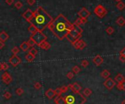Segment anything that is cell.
Wrapping results in <instances>:
<instances>
[{
  "label": "cell",
  "mask_w": 125,
  "mask_h": 104,
  "mask_svg": "<svg viewBox=\"0 0 125 104\" xmlns=\"http://www.w3.org/2000/svg\"><path fill=\"white\" fill-rule=\"evenodd\" d=\"M48 28L55 37L59 40H63L67 38L68 34L74 28V24H71L64 15L60 14L53 19Z\"/></svg>",
  "instance_id": "obj_1"
},
{
  "label": "cell",
  "mask_w": 125,
  "mask_h": 104,
  "mask_svg": "<svg viewBox=\"0 0 125 104\" xmlns=\"http://www.w3.org/2000/svg\"><path fill=\"white\" fill-rule=\"evenodd\" d=\"M53 20V18L42 7H38L34 12L33 18L29 22L31 25L35 26L38 31H42L45 28L48 27Z\"/></svg>",
  "instance_id": "obj_2"
},
{
  "label": "cell",
  "mask_w": 125,
  "mask_h": 104,
  "mask_svg": "<svg viewBox=\"0 0 125 104\" xmlns=\"http://www.w3.org/2000/svg\"><path fill=\"white\" fill-rule=\"evenodd\" d=\"M31 37L35 41L36 44L37 46H39L44 41L47 40V36L45 35V34L42 33V31H37L36 33L31 34Z\"/></svg>",
  "instance_id": "obj_3"
},
{
  "label": "cell",
  "mask_w": 125,
  "mask_h": 104,
  "mask_svg": "<svg viewBox=\"0 0 125 104\" xmlns=\"http://www.w3.org/2000/svg\"><path fill=\"white\" fill-rule=\"evenodd\" d=\"M94 13L99 18H103L108 14V10L102 5H99L94 8Z\"/></svg>",
  "instance_id": "obj_4"
},
{
  "label": "cell",
  "mask_w": 125,
  "mask_h": 104,
  "mask_svg": "<svg viewBox=\"0 0 125 104\" xmlns=\"http://www.w3.org/2000/svg\"><path fill=\"white\" fill-rule=\"evenodd\" d=\"M81 37V33H79L78 31H76L74 28L70 32V33L68 34V36L67 37V39L69 40L71 43H72V44L75 42H76L77 40H78V39H80V38Z\"/></svg>",
  "instance_id": "obj_5"
},
{
  "label": "cell",
  "mask_w": 125,
  "mask_h": 104,
  "mask_svg": "<svg viewBox=\"0 0 125 104\" xmlns=\"http://www.w3.org/2000/svg\"><path fill=\"white\" fill-rule=\"evenodd\" d=\"M9 63L13 66L16 67L21 63V59L16 55H13L12 57H10V58L9 59Z\"/></svg>",
  "instance_id": "obj_6"
},
{
  "label": "cell",
  "mask_w": 125,
  "mask_h": 104,
  "mask_svg": "<svg viewBox=\"0 0 125 104\" xmlns=\"http://www.w3.org/2000/svg\"><path fill=\"white\" fill-rule=\"evenodd\" d=\"M103 85L108 89V90H112L113 87L116 85L115 80H113L111 78H108L105 79V81L103 83Z\"/></svg>",
  "instance_id": "obj_7"
},
{
  "label": "cell",
  "mask_w": 125,
  "mask_h": 104,
  "mask_svg": "<svg viewBox=\"0 0 125 104\" xmlns=\"http://www.w3.org/2000/svg\"><path fill=\"white\" fill-rule=\"evenodd\" d=\"M78 16L81 18H84V19H87V18H89L91 15V13L88 9H86L85 7L82 8L79 12L78 13Z\"/></svg>",
  "instance_id": "obj_8"
},
{
  "label": "cell",
  "mask_w": 125,
  "mask_h": 104,
  "mask_svg": "<svg viewBox=\"0 0 125 104\" xmlns=\"http://www.w3.org/2000/svg\"><path fill=\"white\" fill-rule=\"evenodd\" d=\"M33 15H34V12H33V11L29 9H27L24 12V13L23 14L22 16L26 21L29 22L30 20L33 18Z\"/></svg>",
  "instance_id": "obj_9"
},
{
  "label": "cell",
  "mask_w": 125,
  "mask_h": 104,
  "mask_svg": "<svg viewBox=\"0 0 125 104\" xmlns=\"http://www.w3.org/2000/svg\"><path fill=\"white\" fill-rule=\"evenodd\" d=\"M68 87H69V89H70L74 93H78V92H80L81 90V87L77 82H75L72 85H68Z\"/></svg>",
  "instance_id": "obj_10"
},
{
  "label": "cell",
  "mask_w": 125,
  "mask_h": 104,
  "mask_svg": "<svg viewBox=\"0 0 125 104\" xmlns=\"http://www.w3.org/2000/svg\"><path fill=\"white\" fill-rule=\"evenodd\" d=\"M92 61H93V63L97 66H100L102 63H103V58L100 55H96L94 58H93V60H92Z\"/></svg>",
  "instance_id": "obj_11"
},
{
  "label": "cell",
  "mask_w": 125,
  "mask_h": 104,
  "mask_svg": "<svg viewBox=\"0 0 125 104\" xmlns=\"http://www.w3.org/2000/svg\"><path fill=\"white\" fill-rule=\"evenodd\" d=\"M67 104H75V97L73 95H69L65 97Z\"/></svg>",
  "instance_id": "obj_12"
},
{
  "label": "cell",
  "mask_w": 125,
  "mask_h": 104,
  "mask_svg": "<svg viewBox=\"0 0 125 104\" xmlns=\"http://www.w3.org/2000/svg\"><path fill=\"white\" fill-rule=\"evenodd\" d=\"M38 47L42 50H48L51 48V44L49 42H48L47 41H44L43 42H42Z\"/></svg>",
  "instance_id": "obj_13"
},
{
  "label": "cell",
  "mask_w": 125,
  "mask_h": 104,
  "mask_svg": "<svg viewBox=\"0 0 125 104\" xmlns=\"http://www.w3.org/2000/svg\"><path fill=\"white\" fill-rule=\"evenodd\" d=\"M45 96H46L48 99H53L56 96L55 91L52 89H48L46 92H45Z\"/></svg>",
  "instance_id": "obj_14"
},
{
  "label": "cell",
  "mask_w": 125,
  "mask_h": 104,
  "mask_svg": "<svg viewBox=\"0 0 125 104\" xmlns=\"http://www.w3.org/2000/svg\"><path fill=\"white\" fill-rule=\"evenodd\" d=\"M54 101L56 104H67L65 98L62 96H58L56 98H55Z\"/></svg>",
  "instance_id": "obj_15"
},
{
  "label": "cell",
  "mask_w": 125,
  "mask_h": 104,
  "mask_svg": "<svg viewBox=\"0 0 125 104\" xmlns=\"http://www.w3.org/2000/svg\"><path fill=\"white\" fill-rule=\"evenodd\" d=\"M9 39V35L8 33H6L5 31H2L1 33H0V41H2V42H6L7 39Z\"/></svg>",
  "instance_id": "obj_16"
},
{
  "label": "cell",
  "mask_w": 125,
  "mask_h": 104,
  "mask_svg": "<svg viewBox=\"0 0 125 104\" xmlns=\"http://www.w3.org/2000/svg\"><path fill=\"white\" fill-rule=\"evenodd\" d=\"M30 47V46L29 45L28 42H24L23 43H21V44L20 45V48L21 50H22L24 52H26L27 51Z\"/></svg>",
  "instance_id": "obj_17"
},
{
  "label": "cell",
  "mask_w": 125,
  "mask_h": 104,
  "mask_svg": "<svg viewBox=\"0 0 125 104\" xmlns=\"http://www.w3.org/2000/svg\"><path fill=\"white\" fill-rule=\"evenodd\" d=\"M114 80H115V82H116L119 84V83H121V82H123V81L125 80V79H124V76L121 74H118L115 76Z\"/></svg>",
  "instance_id": "obj_18"
},
{
  "label": "cell",
  "mask_w": 125,
  "mask_h": 104,
  "mask_svg": "<svg viewBox=\"0 0 125 104\" xmlns=\"http://www.w3.org/2000/svg\"><path fill=\"white\" fill-rule=\"evenodd\" d=\"M100 76L103 77V78H104V79H106L109 78V76H110V72H109L108 70H106V69H105V70H103V71L101 72Z\"/></svg>",
  "instance_id": "obj_19"
},
{
  "label": "cell",
  "mask_w": 125,
  "mask_h": 104,
  "mask_svg": "<svg viewBox=\"0 0 125 104\" xmlns=\"http://www.w3.org/2000/svg\"><path fill=\"white\" fill-rule=\"evenodd\" d=\"M116 23L117 24L120 26H125V19L123 17H119L117 20H116Z\"/></svg>",
  "instance_id": "obj_20"
},
{
  "label": "cell",
  "mask_w": 125,
  "mask_h": 104,
  "mask_svg": "<svg viewBox=\"0 0 125 104\" xmlns=\"http://www.w3.org/2000/svg\"><path fill=\"white\" fill-rule=\"evenodd\" d=\"M25 58H26V60L28 62H31V61H34V59L35 58V56L32 55H31V54H30V53H28V54H26V56H25Z\"/></svg>",
  "instance_id": "obj_21"
},
{
  "label": "cell",
  "mask_w": 125,
  "mask_h": 104,
  "mask_svg": "<svg viewBox=\"0 0 125 104\" xmlns=\"http://www.w3.org/2000/svg\"><path fill=\"white\" fill-rule=\"evenodd\" d=\"M83 95L85 96L89 97V96H90L91 95H92V90H91L90 88H85L83 92Z\"/></svg>",
  "instance_id": "obj_22"
},
{
  "label": "cell",
  "mask_w": 125,
  "mask_h": 104,
  "mask_svg": "<svg viewBox=\"0 0 125 104\" xmlns=\"http://www.w3.org/2000/svg\"><path fill=\"white\" fill-rule=\"evenodd\" d=\"M28 31L31 33V34H33V33H36L38 30H37V28L34 26V25H30V26L28 28Z\"/></svg>",
  "instance_id": "obj_23"
},
{
  "label": "cell",
  "mask_w": 125,
  "mask_h": 104,
  "mask_svg": "<svg viewBox=\"0 0 125 104\" xmlns=\"http://www.w3.org/2000/svg\"><path fill=\"white\" fill-rule=\"evenodd\" d=\"M116 8L119 10H122L125 8V4L124 2H122L121 1L119 2V3L116 5Z\"/></svg>",
  "instance_id": "obj_24"
},
{
  "label": "cell",
  "mask_w": 125,
  "mask_h": 104,
  "mask_svg": "<svg viewBox=\"0 0 125 104\" xmlns=\"http://www.w3.org/2000/svg\"><path fill=\"white\" fill-rule=\"evenodd\" d=\"M80 43H81V39H78L76 42H75L73 44V45L76 50H80Z\"/></svg>",
  "instance_id": "obj_25"
},
{
  "label": "cell",
  "mask_w": 125,
  "mask_h": 104,
  "mask_svg": "<svg viewBox=\"0 0 125 104\" xmlns=\"http://www.w3.org/2000/svg\"><path fill=\"white\" fill-rule=\"evenodd\" d=\"M72 71H73L74 74H78L79 72L81 71V68H79L78 66H73V68H72Z\"/></svg>",
  "instance_id": "obj_26"
},
{
  "label": "cell",
  "mask_w": 125,
  "mask_h": 104,
  "mask_svg": "<svg viewBox=\"0 0 125 104\" xmlns=\"http://www.w3.org/2000/svg\"><path fill=\"white\" fill-rule=\"evenodd\" d=\"M27 42H28V44H29V45L30 46V47H33L34 46H35V44H36V42H35V41L31 37H30L29 38V39L27 41Z\"/></svg>",
  "instance_id": "obj_27"
},
{
  "label": "cell",
  "mask_w": 125,
  "mask_h": 104,
  "mask_svg": "<svg viewBox=\"0 0 125 104\" xmlns=\"http://www.w3.org/2000/svg\"><path fill=\"white\" fill-rule=\"evenodd\" d=\"M74 29H75L76 31H78L79 33L82 34V33H83V29L80 27V26H78V25H76V24H74Z\"/></svg>",
  "instance_id": "obj_28"
},
{
  "label": "cell",
  "mask_w": 125,
  "mask_h": 104,
  "mask_svg": "<svg viewBox=\"0 0 125 104\" xmlns=\"http://www.w3.org/2000/svg\"><path fill=\"white\" fill-rule=\"evenodd\" d=\"M8 68H9V65L7 63H6L5 62H2L1 63V69H2V70L6 71V70H7Z\"/></svg>",
  "instance_id": "obj_29"
},
{
  "label": "cell",
  "mask_w": 125,
  "mask_h": 104,
  "mask_svg": "<svg viewBox=\"0 0 125 104\" xmlns=\"http://www.w3.org/2000/svg\"><path fill=\"white\" fill-rule=\"evenodd\" d=\"M106 32H107V33L108 34H109V35H111V34L114 32V29H113V27H111V26H108L107 28H106Z\"/></svg>",
  "instance_id": "obj_30"
},
{
  "label": "cell",
  "mask_w": 125,
  "mask_h": 104,
  "mask_svg": "<svg viewBox=\"0 0 125 104\" xmlns=\"http://www.w3.org/2000/svg\"><path fill=\"white\" fill-rule=\"evenodd\" d=\"M37 50L35 48V47H31V50H29V53H30V54H31L32 55H34V56H36L37 55Z\"/></svg>",
  "instance_id": "obj_31"
},
{
  "label": "cell",
  "mask_w": 125,
  "mask_h": 104,
  "mask_svg": "<svg viewBox=\"0 0 125 104\" xmlns=\"http://www.w3.org/2000/svg\"><path fill=\"white\" fill-rule=\"evenodd\" d=\"M55 93H56V96H61V95L62 94V90H61V87L60 88H56L55 90Z\"/></svg>",
  "instance_id": "obj_32"
},
{
  "label": "cell",
  "mask_w": 125,
  "mask_h": 104,
  "mask_svg": "<svg viewBox=\"0 0 125 104\" xmlns=\"http://www.w3.org/2000/svg\"><path fill=\"white\" fill-rule=\"evenodd\" d=\"M12 80H13L12 77H11V76H10L9 77L6 78L5 79H4V80H2V81L4 82V83H5V84H6V85H9V84H10L11 82H12Z\"/></svg>",
  "instance_id": "obj_33"
},
{
  "label": "cell",
  "mask_w": 125,
  "mask_h": 104,
  "mask_svg": "<svg viewBox=\"0 0 125 104\" xmlns=\"http://www.w3.org/2000/svg\"><path fill=\"white\" fill-rule=\"evenodd\" d=\"M16 93L18 95H21L23 93H24V90H23L21 87H19V88L16 89Z\"/></svg>",
  "instance_id": "obj_34"
},
{
  "label": "cell",
  "mask_w": 125,
  "mask_h": 104,
  "mask_svg": "<svg viewBox=\"0 0 125 104\" xmlns=\"http://www.w3.org/2000/svg\"><path fill=\"white\" fill-rule=\"evenodd\" d=\"M74 24H76V25H78V26L83 25V24H82V18H78L74 22Z\"/></svg>",
  "instance_id": "obj_35"
},
{
  "label": "cell",
  "mask_w": 125,
  "mask_h": 104,
  "mask_svg": "<svg viewBox=\"0 0 125 104\" xmlns=\"http://www.w3.org/2000/svg\"><path fill=\"white\" fill-rule=\"evenodd\" d=\"M11 97H12V95H11V93L10 92H5V94H4V98L7 100L10 99Z\"/></svg>",
  "instance_id": "obj_36"
},
{
  "label": "cell",
  "mask_w": 125,
  "mask_h": 104,
  "mask_svg": "<svg viewBox=\"0 0 125 104\" xmlns=\"http://www.w3.org/2000/svg\"><path fill=\"white\" fill-rule=\"evenodd\" d=\"M23 7V4L21 2H16L15 3V7L16 8V9H20L21 7Z\"/></svg>",
  "instance_id": "obj_37"
},
{
  "label": "cell",
  "mask_w": 125,
  "mask_h": 104,
  "mask_svg": "<svg viewBox=\"0 0 125 104\" xmlns=\"http://www.w3.org/2000/svg\"><path fill=\"white\" fill-rule=\"evenodd\" d=\"M89 61H88L87 60H83V61H81V66H82L83 68H86V67L89 66Z\"/></svg>",
  "instance_id": "obj_38"
},
{
  "label": "cell",
  "mask_w": 125,
  "mask_h": 104,
  "mask_svg": "<svg viewBox=\"0 0 125 104\" xmlns=\"http://www.w3.org/2000/svg\"><path fill=\"white\" fill-rule=\"evenodd\" d=\"M86 44L84 41H83L82 39H81V43H80V50H83L86 47Z\"/></svg>",
  "instance_id": "obj_39"
},
{
  "label": "cell",
  "mask_w": 125,
  "mask_h": 104,
  "mask_svg": "<svg viewBox=\"0 0 125 104\" xmlns=\"http://www.w3.org/2000/svg\"><path fill=\"white\" fill-rule=\"evenodd\" d=\"M19 51H20V50L18 47H14L12 49V52L13 53V55H17L19 52Z\"/></svg>",
  "instance_id": "obj_40"
},
{
  "label": "cell",
  "mask_w": 125,
  "mask_h": 104,
  "mask_svg": "<svg viewBox=\"0 0 125 104\" xmlns=\"http://www.w3.org/2000/svg\"><path fill=\"white\" fill-rule=\"evenodd\" d=\"M67 77L69 79H72L73 77H74V73L73 71H70V72H68L67 74Z\"/></svg>",
  "instance_id": "obj_41"
},
{
  "label": "cell",
  "mask_w": 125,
  "mask_h": 104,
  "mask_svg": "<svg viewBox=\"0 0 125 104\" xmlns=\"http://www.w3.org/2000/svg\"><path fill=\"white\" fill-rule=\"evenodd\" d=\"M10 75V74H8L7 71H5L4 74H2V80H4V79H5L6 78H7V77H9Z\"/></svg>",
  "instance_id": "obj_42"
},
{
  "label": "cell",
  "mask_w": 125,
  "mask_h": 104,
  "mask_svg": "<svg viewBox=\"0 0 125 104\" xmlns=\"http://www.w3.org/2000/svg\"><path fill=\"white\" fill-rule=\"evenodd\" d=\"M34 87H35V89H37V90H39V89H40L41 87H42V85H41V84L40 83V82H36V83H35V85H34Z\"/></svg>",
  "instance_id": "obj_43"
},
{
  "label": "cell",
  "mask_w": 125,
  "mask_h": 104,
  "mask_svg": "<svg viewBox=\"0 0 125 104\" xmlns=\"http://www.w3.org/2000/svg\"><path fill=\"white\" fill-rule=\"evenodd\" d=\"M26 2H27V4H28L29 5L32 6V5H35V2H36V0H27Z\"/></svg>",
  "instance_id": "obj_44"
},
{
  "label": "cell",
  "mask_w": 125,
  "mask_h": 104,
  "mask_svg": "<svg viewBox=\"0 0 125 104\" xmlns=\"http://www.w3.org/2000/svg\"><path fill=\"white\" fill-rule=\"evenodd\" d=\"M68 89H69L68 86H63V87H61V90L62 91V93H64V92H66L68 90Z\"/></svg>",
  "instance_id": "obj_45"
},
{
  "label": "cell",
  "mask_w": 125,
  "mask_h": 104,
  "mask_svg": "<svg viewBox=\"0 0 125 104\" xmlns=\"http://www.w3.org/2000/svg\"><path fill=\"white\" fill-rule=\"evenodd\" d=\"M119 60H120L122 63H124V62H125V56L123 55H120V56H119Z\"/></svg>",
  "instance_id": "obj_46"
},
{
  "label": "cell",
  "mask_w": 125,
  "mask_h": 104,
  "mask_svg": "<svg viewBox=\"0 0 125 104\" xmlns=\"http://www.w3.org/2000/svg\"><path fill=\"white\" fill-rule=\"evenodd\" d=\"M5 2L8 5H12V4L14 2V0H5Z\"/></svg>",
  "instance_id": "obj_47"
},
{
  "label": "cell",
  "mask_w": 125,
  "mask_h": 104,
  "mask_svg": "<svg viewBox=\"0 0 125 104\" xmlns=\"http://www.w3.org/2000/svg\"><path fill=\"white\" fill-rule=\"evenodd\" d=\"M121 85V87H122V90L125 91V80L123 81V82L121 83H120Z\"/></svg>",
  "instance_id": "obj_48"
},
{
  "label": "cell",
  "mask_w": 125,
  "mask_h": 104,
  "mask_svg": "<svg viewBox=\"0 0 125 104\" xmlns=\"http://www.w3.org/2000/svg\"><path fill=\"white\" fill-rule=\"evenodd\" d=\"M5 46V43L2 41H0V49H2Z\"/></svg>",
  "instance_id": "obj_49"
},
{
  "label": "cell",
  "mask_w": 125,
  "mask_h": 104,
  "mask_svg": "<svg viewBox=\"0 0 125 104\" xmlns=\"http://www.w3.org/2000/svg\"><path fill=\"white\" fill-rule=\"evenodd\" d=\"M120 55H123L125 56V47L123 48V50H121V52H120Z\"/></svg>",
  "instance_id": "obj_50"
},
{
  "label": "cell",
  "mask_w": 125,
  "mask_h": 104,
  "mask_svg": "<svg viewBox=\"0 0 125 104\" xmlns=\"http://www.w3.org/2000/svg\"><path fill=\"white\" fill-rule=\"evenodd\" d=\"M117 88H118L119 90H122V87H121V85L120 83H119V84L117 85Z\"/></svg>",
  "instance_id": "obj_51"
},
{
  "label": "cell",
  "mask_w": 125,
  "mask_h": 104,
  "mask_svg": "<svg viewBox=\"0 0 125 104\" xmlns=\"http://www.w3.org/2000/svg\"><path fill=\"white\" fill-rule=\"evenodd\" d=\"M86 21H87V20L86 19H84V18H82V24L83 25H84L86 23Z\"/></svg>",
  "instance_id": "obj_52"
},
{
  "label": "cell",
  "mask_w": 125,
  "mask_h": 104,
  "mask_svg": "<svg viewBox=\"0 0 125 104\" xmlns=\"http://www.w3.org/2000/svg\"><path fill=\"white\" fill-rule=\"evenodd\" d=\"M121 104H125V100H124L121 102Z\"/></svg>",
  "instance_id": "obj_53"
},
{
  "label": "cell",
  "mask_w": 125,
  "mask_h": 104,
  "mask_svg": "<svg viewBox=\"0 0 125 104\" xmlns=\"http://www.w3.org/2000/svg\"><path fill=\"white\" fill-rule=\"evenodd\" d=\"M116 2H121V0H116Z\"/></svg>",
  "instance_id": "obj_54"
}]
</instances>
